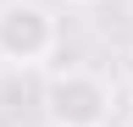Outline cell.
Segmentation results:
<instances>
[{
    "label": "cell",
    "instance_id": "6da1fadb",
    "mask_svg": "<svg viewBox=\"0 0 133 127\" xmlns=\"http://www.w3.org/2000/svg\"><path fill=\"white\" fill-rule=\"evenodd\" d=\"M56 39H61V28L50 17V6H39V0H6L0 6V61L39 66L56 50Z\"/></svg>",
    "mask_w": 133,
    "mask_h": 127
},
{
    "label": "cell",
    "instance_id": "7a4b0ae2",
    "mask_svg": "<svg viewBox=\"0 0 133 127\" xmlns=\"http://www.w3.org/2000/svg\"><path fill=\"white\" fill-rule=\"evenodd\" d=\"M44 116H50V127H105L111 88L94 72H56L44 88Z\"/></svg>",
    "mask_w": 133,
    "mask_h": 127
},
{
    "label": "cell",
    "instance_id": "3957f363",
    "mask_svg": "<svg viewBox=\"0 0 133 127\" xmlns=\"http://www.w3.org/2000/svg\"><path fill=\"white\" fill-rule=\"evenodd\" d=\"M78 6H100V0H78Z\"/></svg>",
    "mask_w": 133,
    "mask_h": 127
}]
</instances>
